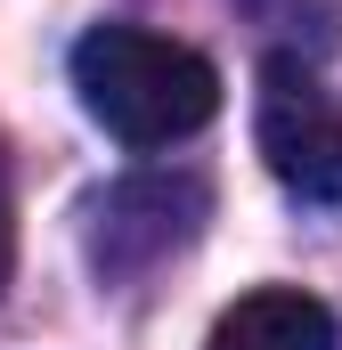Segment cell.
<instances>
[{"label": "cell", "mask_w": 342, "mask_h": 350, "mask_svg": "<svg viewBox=\"0 0 342 350\" xmlns=\"http://www.w3.org/2000/svg\"><path fill=\"white\" fill-rule=\"evenodd\" d=\"M8 269H16V220H8V204H0V285H8Z\"/></svg>", "instance_id": "obj_4"}, {"label": "cell", "mask_w": 342, "mask_h": 350, "mask_svg": "<svg viewBox=\"0 0 342 350\" xmlns=\"http://www.w3.org/2000/svg\"><path fill=\"white\" fill-rule=\"evenodd\" d=\"M253 139L277 187L302 204H342V98L302 57H269L253 90Z\"/></svg>", "instance_id": "obj_2"}, {"label": "cell", "mask_w": 342, "mask_h": 350, "mask_svg": "<svg viewBox=\"0 0 342 350\" xmlns=\"http://www.w3.org/2000/svg\"><path fill=\"white\" fill-rule=\"evenodd\" d=\"M204 350H342V334H334V310H326L318 293H302V285H261V293L228 301V310L212 318Z\"/></svg>", "instance_id": "obj_3"}, {"label": "cell", "mask_w": 342, "mask_h": 350, "mask_svg": "<svg viewBox=\"0 0 342 350\" xmlns=\"http://www.w3.org/2000/svg\"><path fill=\"white\" fill-rule=\"evenodd\" d=\"M74 90L90 122L122 147H179L220 114V74L204 49L147 25H98L74 41Z\"/></svg>", "instance_id": "obj_1"}]
</instances>
